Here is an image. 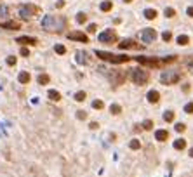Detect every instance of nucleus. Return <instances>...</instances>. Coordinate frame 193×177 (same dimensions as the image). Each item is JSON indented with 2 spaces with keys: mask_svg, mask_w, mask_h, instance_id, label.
Masks as SVG:
<instances>
[{
  "mask_svg": "<svg viewBox=\"0 0 193 177\" xmlns=\"http://www.w3.org/2000/svg\"><path fill=\"white\" fill-rule=\"evenodd\" d=\"M85 21H87V16H85L84 12H78V14H77V23H78V24H84Z\"/></svg>",
  "mask_w": 193,
  "mask_h": 177,
  "instance_id": "22",
  "label": "nucleus"
},
{
  "mask_svg": "<svg viewBox=\"0 0 193 177\" xmlns=\"http://www.w3.org/2000/svg\"><path fill=\"white\" fill-rule=\"evenodd\" d=\"M99 42H103V43H115V42H117L115 31H112V30L103 31V33L99 35Z\"/></svg>",
  "mask_w": 193,
  "mask_h": 177,
  "instance_id": "8",
  "label": "nucleus"
},
{
  "mask_svg": "<svg viewBox=\"0 0 193 177\" xmlns=\"http://www.w3.org/2000/svg\"><path fill=\"white\" fill-rule=\"evenodd\" d=\"M183 90H184V92H190V85H188V83H186V85H183Z\"/></svg>",
  "mask_w": 193,
  "mask_h": 177,
  "instance_id": "41",
  "label": "nucleus"
},
{
  "mask_svg": "<svg viewBox=\"0 0 193 177\" xmlns=\"http://www.w3.org/2000/svg\"><path fill=\"white\" fill-rule=\"evenodd\" d=\"M64 24H66V19L61 16H45L42 19V28L45 31H61L64 30Z\"/></svg>",
  "mask_w": 193,
  "mask_h": 177,
  "instance_id": "1",
  "label": "nucleus"
},
{
  "mask_svg": "<svg viewBox=\"0 0 193 177\" xmlns=\"http://www.w3.org/2000/svg\"><path fill=\"white\" fill-rule=\"evenodd\" d=\"M186 12H188V16H192V18H193V7H188V11H186Z\"/></svg>",
  "mask_w": 193,
  "mask_h": 177,
  "instance_id": "42",
  "label": "nucleus"
},
{
  "mask_svg": "<svg viewBox=\"0 0 193 177\" xmlns=\"http://www.w3.org/2000/svg\"><path fill=\"white\" fill-rule=\"evenodd\" d=\"M190 156L193 158V148H192V149H190Z\"/></svg>",
  "mask_w": 193,
  "mask_h": 177,
  "instance_id": "44",
  "label": "nucleus"
},
{
  "mask_svg": "<svg viewBox=\"0 0 193 177\" xmlns=\"http://www.w3.org/2000/svg\"><path fill=\"white\" fill-rule=\"evenodd\" d=\"M112 7H113V4H112L110 0H104V2H101V5H99V9H101L103 12H108V11H112Z\"/></svg>",
  "mask_w": 193,
  "mask_h": 177,
  "instance_id": "14",
  "label": "nucleus"
},
{
  "mask_svg": "<svg viewBox=\"0 0 193 177\" xmlns=\"http://www.w3.org/2000/svg\"><path fill=\"white\" fill-rule=\"evenodd\" d=\"M181 78V75L177 73V71H164L162 75H160V82L164 83V85H172L176 82H179Z\"/></svg>",
  "mask_w": 193,
  "mask_h": 177,
  "instance_id": "4",
  "label": "nucleus"
},
{
  "mask_svg": "<svg viewBox=\"0 0 193 177\" xmlns=\"http://www.w3.org/2000/svg\"><path fill=\"white\" fill-rule=\"evenodd\" d=\"M184 111H186V113H193V102H188V104L184 106Z\"/></svg>",
  "mask_w": 193,
  "mask_h": 177,
  "instance_id": "37",
  "label": "nucleus"
},
{
  "mask_svg": "<svg viewBox=\"0 0 193 177\" xmlns=\"http://www.w3.org/2000/svg\"><path fill=\"white\" fill-rule=\"evenodd\" d=\"M56 52H58V54H61V56H63V54L66 52V49H64L63 45H56Z\"/></svg>",
  "mask_w": 193,
  "mask_h": 177,
  "instance_id": "36",
  "label": "nucleus"
},
{
  "mask_svg": "<svg viewBox=\"0 0 193 177\" xmlns=\"http://www.w3.org/2000/svg\"><path fill=\"white\" fill-rule=\"evenodd\" d=\"M118 49H143V45H137L134 40H131V38H127V40H122L120 43H118Z\"/></svg>",
  "mask_w": 193,
  "mask_h": 177,
  "instance_id": "10",
  "label": "nucleus"
},
{
  "mask_svg": "<svg viewBox=\"0 0 193 177\" xmlns=\"http://www.w3.org/2000/svg\"><path fill=\"white\" fill-rule=\"evenodd\" d=\"M177 43H179V45H188V43H190L188 35H179V37H177Z\"/></svg>",
  "mask_w": 193,
  "mask_h": 177,
  "instance_id": "21",
  "label": "nucleus"
},
{
  "mask_svg": "<svg viewBox=\"0 0 193 177\" xmlns=\"http://www.w3.org/2000/svg\"><path fill=\"white\" fill-rule=\"evenodd\" d=\"M89 127H91V129H92V130H96L97 127H99V125H97L96 122H92V123H91V125H89Z\"/></svg>",
  "mask_w": 193,
  "mask_h": 177,
  "instance_id": "40",
  "label": "nucleus"
},
{
  "mask_svg": "<svg viewBox=\"0 0 193 177\" xmlns=\"http://www.w3.org/2000/svg\"><path fill=\"white\" fill-rule=\"evenodd\" d=\"M0 26H2V28H11V30H18V28H19V23H16V21H7V23H2Z\"/></svg>",
  "mask_w": 193,
  "mask_h": 177,
  "instance_id": "15",
  "label": "nucleus"
},
{
  "mask_svg": "<svg viewBox=\"0 0 193 177\" xmlns=\"http://www.w3.org/2000/svg\"><path fill=\"white\" fill-rule=\"evenodd\" d=\"M110 111H112L113 115H118V113L122 111V108H120L118 104H112V106H110Z\"/></svg>",
  "mask_w": 193,
  "mask_h": 177,
  "instance_id": "24",
  "label": "nucleus"
},
{
  "mask_svg": "<svg viewBox=\"0 0 193 177\" xmlns=\"http://www.w3.org/2000/svg\"><path fill=\"white\" fill-rule=\"evenodd\" d=\"M129 146H131V149H139V148H141V142H139L137 139H132Z\"/></svg>",
  "mask_w": 193,
  "mask_h": 177,
  "instance_id": "25",
  "label": "nucleus"
},
{
  "mask_svg": "<svg viewBox=\"0 0 193 177\" xmlns=\"http://www.w3.org/2000/svg\"><path fill=\"white\" fill-rule=\"evenodd\" d=\"M124 2H127V4H129V2H132V0H124Z\"/></svg>",
  "mask_w": 193,
  "mask_h": 177,
  "instance_id": "45",
  "label": "nucleus"
},
{
  "mask_svg": "<svg viewBox=\"0 0 193 177\" xmlns=\"http://www.w3.org/2000/svg\"><path fill=\"white\" fill-rule=\"evenodd\" d=\"M21 56H30V50H28L26 47H23V49H21Z\"/></svg>",
  "mask_w": 193,
  "mask_h": 177,
  "instance_id": "39",
  "label": "nucleus"
},
{
  "mask_svg": "<svg viewBox=\"0 0 193 177\" xmlns=\"http://www.w3.org/2000/svg\"><path fill=\"white\" fill-rule=\"evenodd\" d=\"M16 42L18 43H24V45H37L39 43V40L35 38V37H19Z\"/></svg>",
  "mask_w": 193,
  "mask_h": 177,
  "instance_id": "11",
  "label": "nucleus"
},
{
  "mask_svg": "<svg viewBox=\"0 0 193 177\" xmlns=\"http://www.w3.org/2000/svg\"><path fill=\"white\" fill-rule=\"evenodd\" d=\"M16 61H18V59L14 58V56H9V58H7V64H9V66H14Z\"/></svg>",
  "mask_w": 193,
  "mask_h": 177,
  "instance_id": "34",
  "label": "nucleus"
},
{
  "mask_svg": "<svg viewBox=\"0 0 193 177\" xmlns=\"http://www.w3.org/2000/svg\"><path fill=\"white\" fill-rule=\"evenodd\" d=\"M77 118L78 120H85V118H87V113H85L84 109H78L77 111Z\"/></svg>",
  "mask_w": 193,
  "mask_h": 177,
  "instance_id": "30",
  "label": "nucleus"
},
{
  "mask_svg": "<svg viewBox=\"0 0 193 177\" xmlns=\"http://www.w3.org/2000/svg\"><path fill=\"white\" fill-rule=\"evenodd\" d=\"M47 96H49L51 101H59V99H61V94H59L58 90H49V94H47Z\"/></svg>",
  "mask_w": 193,
  "mask_h": 177,
  "instance_id": "20",
  "label": "nucleus"
},
{
  "mask_svg": "<svg viewBox=\"0 0 193 177\" xmlns=\"http://www.w3.org/2000/svg\"><path fill=\"white\" fill-rule=\"evenodd\" d=\"M75 56H77V63L78 64H89V59H87V54H85V52L78 50Z\"/></svg>",
  "mask_w": 193,
  "mask_h": 177,
  "instance_id": "12",
  "label": "nucleus"
},
{
  "mask_svg": "<svg viewBox=\"0 0 193 177\" xmlns=\"http://www.w3.org/2000/svg\"><path fill=\"white\" fill-rule=\"evenodd\" d=\"M75 101H78V102L85 101V92H82V90H80V92H77V94H75Z\"/></svg>",
  "mask_w": 193,
  "mask_h": 177,
  "instance_id": "27",
  "label": "nucleus"
},
{
  "mask_svg": "<svg viewBox=\"0 0 193 177\" xmlns=\"http://www.w3.org/2000/svg\"><path fill=\"white\" fill-rule=\"evenodd\" d=\"M18 80H19L21 83H28V82H30V73H26V71H21L19 77H18Z\"/></svg>",
  "mask_w": 193,
  "mask_h": 177,
  "instance_id": "18",
  "label": "nucleus"
},
{
  "mask_svg": "<svg viewBox=\"0 0 193 177\" xmlns=\"http://www.w3.org/2000/svg\"><path fill=\"white\" fill-rule=\"evenodd\" d=\"M143 129H146V130L153 129V122H152V120H144V122H143Z\"/></svg>",
  "mask_w": 193,
  "mask_h": 177,
  "instance_id": "29",
  "label": "nucleus"
},
{
  "mask_svg": "<svg viewBox=\"0 0 193 177\" xmlns=\"http://www.w3.org/2000/svg\"><path fill=\"white\" fill-rule=\"evenodd\" d=\"M155 38H157V31H155L153 28H146V30L141 31V40L144 43H152Z\"/></svg>",
  "mask_w": 193,
  "mask_h": 177,
  "instance_id": "7",
  "label": "nucleus"
},
{
  "mask_svg": "<svg viewBox=\"0 0 193 177\" xmlns=\"http://www.w3.org/2000/svg\"><path fill=\"white\" fill-rule=\"evenodd\" d=\"M35 12H39V7H35V5H21L19 7V16L23 19H30Z\"/></svg>",
  "mask_w": 193,
  "mask_h": 177,
  "instance_id": "5",
  "label": "nucleus"
},
{
  "mask_svg": "<svg viewBox=\"0 0 193 177\" xmlns=\"http://www.w3.org/2000/svg\"><path fill=\"white\" fill-rule=\"evenodd\" d=\"M7 12H9V9H7L5 5H0V18H4V16H7Z\"/></svg>",
  "mask_w": 193,
  "mask_h": 177,
  "instance_id": "32",
  "label": "nucleus"
},
{
  "mask_svg": "<svg viewBox=\"0 0 193 177\" xmlns=\"http://www.w3.org/2000/svg\"><path fill=\"white\" fill-rule=\"evenodd\" d=\"M96 56L104 61H110V63H115V64H120V63H127L129 61V56H117V54H112V52H104V50H96Z\"/></svg>",
  "mask_w": 193,
  "mask_h": 177,
  "instance_id": "2",
  "label": "nucleus"
},
{
  "mask_svg": "<svg viewBox=\"0 0 193 177\" xmlns=\"http://www.w3.org/2000/svg\"><path fill=\"white\" fill-rule=\"evenodd\" d=\"M56 5H58L59 9H61V7H64V2H63V0H59L58 4H56Z\"/></svg>",
  "mask_w": 193,
  "mask_h": 177,
  "instance_id": "43",
  "label": "nucleus"
},
{
  "mask_svg": "<svg viewBox=\"0 0 193 177\" xmlns=\"http://www.w3.org/2000/svg\"><path fill=\"white\" fill-rule=\"evenodd\" d=\"M148 101H150V102H158V101H160V94H158L157 90H150V92H148Z\"/></svg>",
  "mask_w": 193,
  "mask_h": 177,
  "instance_id": "13",
  "label": "nucleus"
},
{
  "mask_svg": "<svg viewBox=\"0 0 193 177\" xmlns=\"http://www.w3.org/2000/svg\"><path fill=\"white\" fill-rule=\"evenodd\" d=\"M39 83H40V85L49 83V75H39Z\"/></svg>",
  "mask_w": 193,
  "mask_h": 177,
  "instance_id": "23",
  "label": "nucleus"
},
{
  "mask_svg": "<svg viewBox=\"0 0 193 177\" xmlns=\"http://www.w3.org/2000/svg\"><path fill=\"white\" fill-rule=\"evenodd\" d=\"M155 137H157V141H167V137H169V132H167V130H157Z\"/></svg>",
  "mask_w": 193,
  "mask_h": 177,
  "instance_id": "16",
  "label": "nucleus"
},
{
  "mask_svg": "<svg viewBox=\"0 0 193 177\" xmlns=\"http://www.w3.org/2000/svg\"><path fill=\"white\" fill-rule=\"evenodd\" d=\"M131 78H132V82H134L136 85H144L148 82V73L144 70H141V68L131 70Z\"/></svg>",
  "mask_w": 193,
  "mask_h": 177,
  "instance_id": "3",
  "label": "nucleus"
},
{
  "mask_svg": "<svg viewBox=\"0 0 193 177\" xmlns=\"http://www.w3.org/2000/svg\"><path fill=\"white\" fill-rule=\"evenodd\" d=\"M144 18H146V19H155V18H157V11H155V9H146V11H144Z\"/></svg>",
  "mask_w": 193,
  "mask_h": 177,
  "instance_id": "19",
  "label": "nucleus"
},
{
  "mask_svg": "<svg viewBox=\"0 0 193 177\" xmlns=\"http://www.w3.org/2000/svg\"><path fill=\"white\" fill-rule=\"evenodd\" d=\"M164 120H165V122H172L174 120V113L172 111H165V113H164Z\"/></svg>",
  "mask_w": 193,
  "mask_h": 177,
  "instance_id": "26",
  "label": "nucleus"
},
{
  "mask_svg": "<svg viewBox=\"0 0 193 177\" xmlns=\"http://www.w3.org/2000/svg\"><path fill=\"white\" fill-rule=\"evenodd\" d=\"M164 14H165V16H167V18H174V16H176V11H174L172 7H167V9H165V12H164Z\"/></svg>",
  "mask_w": 193,
  "mask_h": 177,
  "instance_id": "28",
  "label": "nucleus"
},
{
  "mask_svg": "<svg viewBox=\"0 0 193 177\" xmlns=\"http://www.w3.org/2000/svg\"><path fill=\"white\" fill-rule=\"evenodd\" d=\"M184 129H186L184 123H176V130H177V132H184Z\"/></svg>",
  "mask_w": 193,
  "mask_h": 177,
  "instance_id": "35",
  "label": "nucleus"
},
{
  "mask_svg": "<svg viewBox=\"0 0 193 177\" xmlns=\"http://www.w3.org/2000/svg\"><path fill=\"white\" fill-rule=\"evenodd\" d=\"M162 38L165 40V42H169V40L172 38V33H171V31H164V35H162Z\"/></svg>",
  "mask_w": 193,
  "mask_h": 177,
  "instance_id": "33",
  "label": "nucleus"
},
{
  "mask_svg": "<svg viewBox=\"0 0 193 177\" xmlns=\"http://www.w3.org/2000/svg\"><path fill=\"white\" fill-rule=\"evenodd\" d=\"M174 148L176 149H184L186 148V141L184 139H176L174 141Z\"/></svg>",
  "mask_w": 193,
  "mask_h": 177,
  "instance_id": "17",
  "label": "nucleus"
},
{
  "mask_svg": "<svg viewBox=\"0 0 193 177\" xmlns=\"http://www.w3.org/2000/svg\"><path fill=\"white\" fill-rule=\"evenodd\" d=\"M87 31H89V33H94V31H96V24H89Z\"/></svg>",
  "mask_w": 193,
  "mask_h": 177,
  "instance_id": "38",
  "label": "nucleus"
},
{
  "mask_svg": "<svg viewBox=\"0 0 193 177\" xmlns=\"http://www.w3.org/2000/svg\"><path fill=\"white\" fill-rule=\"evenodd\" d=\"M104 104H103V101H99V99H96L94 102H92V108H96V109H101Z\"/></svg>",
  "mask_w": 193,
  "mask_h": 177,
  "instance_id": "31",
  "label": "nucleus"
},
{
  "mask_svg": "<svg viewBox=\"0 0 193 177\" xmlns=\"http://www.w3.org/2000/svg\"><path fill=\"white\" fill-rule=\"evenodd\" d=\"M136 61L139 63V64H146V66H152V68H158L164 61H160V59H155V58H143V56H139V58H136Z\"/></svg>",
  "mask_w": 193,
  "mask_h": 177,
  "instance_id": "6",
  "label": "nucleus"
},
{
  "mask_svg": "<svg viewBox=\"0 0 193 177\" xmlns=\"http://www.w3.org/2000/svg\"><path fill=\"white\" fill-rule=\"evenodd\" d=\"M68 38L78 40V42H82V43H87V42H89V37H87L85 33H82V31H70V33H68Z\"/></svg>",
  "mask_w": 193,
  "mask_h": 177,
  "instance_id": "9",
  "label": "nucleus"
}]
</instances>
